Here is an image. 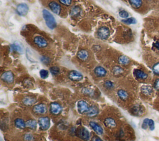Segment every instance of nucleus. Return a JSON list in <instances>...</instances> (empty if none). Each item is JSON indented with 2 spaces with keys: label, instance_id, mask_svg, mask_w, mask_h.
<instances>
[{
  "label": "nucleus",
  "instance_id": "nucleus-43",
  "mask_svg": "<svg viewBox=\"0 0 159 141\" xmlns=\"http://www.w3.org/2000/svg\"><path fill=\"white\" fill-rule=\"evenodd\" d=\"M92 141H103L98 136H94L92 138Z\"/></svg>",
  "mask_w": 159,
  "mask_h": 141
},
{
  "label": "nucleus",
  "instance_id": "nucleus-26",
  "mask_svg": "<svg viewBox=\"0 0 159 141\" xmlns=\"http://www.w3.org/2000/svg\"><path fill=\"white\" fill-rule=\"evenodd\" d=\"M129 2L131 6L136 9L140 8L142 5V0H129Z\"/></svg>",
  "mask_w": 159,
  "mask_h": 141
},
{
  "label": "nucleus",
  "instance_id": "nucleus-5",
  "mask_svg": "<svg viewBox=\"0 0 159 141\" xmlns=\"http://www.w3.org/2000/svg\"><path fill=\"white\" fill-rule=\"evenodd\" d=\"M77 108L78 112L80 114H83L87 113L88 112L89 109V106L86 101L82 100L78 102Z\"/></svg>",
  "mask_w": 159,
  "mask_h": 141
},
{
  "label": "nucleus",
  "instance_id": "nucleus-42",
  "mask_svg": "<svg viewBox=\"0 0 159 141\" xmlns=\"http://www.w3.org/2000/svg\"><path fill=\"white\" fill-rule=\"evenodd\" d=\"M154 87L156 90L159 91V79H157L154 82Z\"/></svg>",
  "mask_w": 159,
  "mask_h": 141
},
{
  "label": "nucleus",
  "instance_id": "nucleus-2",
  "mask_svg": "<svg viewBox=\"0 0 159 141\" xmlns=\"http://www.w3.org/2000/svg\"><path fill=\"white\" fill-rule=\"evenodd\" d=\"M38 123L41 130H46L50 128V120L49 117L42 116L39 118Z\"/></svg>",
  "mask_w": 159,
  "mask_h": 141
},
{
  "label": "nucleus",
  "instance_id": "nucleus-14",
  "mask_svg": "<svg viewBox=\"0 0 159 141\" xmlns=\"http://www.w3.org/2000/svg\"><path fill=\"white\" fill-rule=\"evenodd\" d=\"M89 125L91 128L93 129L94 131L98 135H102L103 134V129L97 123L91 121L89 123Z\"/></svg>",
  "mask_w": 159,
  "mask_h": 141
},
{
  "label": "nucleus",
  "instance_id": "nucleus-40",
  "mask_svg": "<svg viewBox=\"0 0 159 141\" xmlns=\"http://www.w3.org/2000/svg\"><path fill=\"white\" fill-rule=\"evenodd\" d=\"M149 119L146 118L144 120V121H143V123L142 124V128L144 129H147L148 126H149Z\"/></svg>",
  "mask_w": 159,
  "mask_h": 141
},
{
  "label": "nucleus",
  "instance_id": "nucleus-16",
  "mask_svg": "<svg viewBox=\"0 0 159 141\" xmlns=\"http://www.w3.org/2000/svg\"><path fill=\"white\" fill-rule=\"evenodd\" d=\"M134 75L137 79L141 80H145L148 77L147 73L140 69H135L134 71Z\"/></svg>",
  "mask_w": 159,
  "mask_h": 141
},
{
  "label": "nucleus",
  "instance_id": "nucleus-27",
  "mask_svg": "<svg viewBox=\"0 0 159 141\" xmlns=\"http://www.w3.org/2000/svg\"><path fill=\"white\" fill-rule=\"evenodd\" d=\"M118 95L121 99V100H127L129 97L128 92L125 91L124 90H123V89H121V90H118Z\"/></svg>",
  "mask_w": 159,
  "mask_h": 141
},
{
  "label": "nucleus",
  "instance_id": "nucleus-1",
  "mask_svg": "<svg viewBox=\"0 0 159 141\" xmlns=\"http://www.w3.org/2000/svg\"><path fill=\"white\" fill-rule=\"evenodd\" d=\"M42 14H43V18L45 20L47 27L50 29H54L57 26V22L54 15L49 11H47V9H44L42 11Z\"/></svg>",
  "mask_w": 159,
  "mask_h": 141
},
{
  "label": "nucleus",
  "instance_id": "nucleus-31",
  "mask_svg": "<svg viewBox=\"0 0 159 141\" xmlns=\"http://www.w3.org/2000/svg\"><path fill=\"white\" fill-rule=\"evenodd\" d=\"M104 86L107 88V89H113L114 87V83L111 81H106L104 83Z\"/></svg>",
  "mask_w": 159,
  "mask_h": 141
},
{
  "label": "nucleus",
  "instance_id": "nucleus-23",
  "mask_svg": "<svg viewBox=\"0 0 159 141\" xmlns=\"http://www.w3.org/2000/svg\"><path fill=\"white\" fill-rule=\"evenodd\" d=\"M141 92L146 96H149L153 92V89L150 86H144L141 87Z\"/></svg>",
  "mask_w": 159,
  "mask_h": 141
},
{
  "label": "nucleus",
  "instance_id": "nucleus-17",
  "mask_svg": "<svg viewBox=\"0 0 159 141\" xmlns=\"http://www.w3.org/2000/svg\"><path fill=\"white\" fill-rule=\"evenodd\" d=\"M94 74L98 77H104L107 74V71L104 67L102 66H97L94 70Z\"/></svg>",
  "mask_w": 159,
  "mask_h": 141
},
{
  "label": "nucleus",
  "instance_id": "nucleus-3",
  "mask_svg": "<svg viewBox=\"0 0 159 141\" xmlns=\"http://www.w3.org/2000/svg\"><path fill=\"white\" fill-rule=\"evenodd\" d=\"M76 134L77 136H78L80 138L84 141H88L89 139L90 134L88 130L84 128H79L77 130Z\"/></svg>",
  "mask_w": 159,
  "mask_h": 141
},
{
  "label": "nucleus",
  "instance_id": "nucleus-8",
  "mask_svg": "<svg viewBox=\"0 0 159 141\" xmlns=\"http://www.w3.org/2000/svg\"><path fill=\"white\" fill-rule=\"evenodd\" d=\"M1 79L4 82L12 83L14 82V74L11 71H6L1 75Z\"/></svg>",
  "mask_w": 159,
  "mask_h": 141
},
{
  "label": "nucleus",
  "instance_id": "nucleus-35",
  "mask_svg": "<svg viewBox=\"0 0 159 141\" xmlns=\"http://www.w3.org/2000/svg\"><path fill=\"white\" fill-rule=\"evenodd\" d=\"M152 69L155 74L159 75V62H157L156 64L153 65Z\"/></svg>",
  "mask_w": 159,
  "mask_h": 141
},
{
  "label": "nucleus",
  "instance_id": "nucleus-30",
  "mask_svg": "<svg viewBox=\"0 0 159 141\" xmlns=\"http://www.w3.org/2000/svg\"><path fill=\"white\" fill-rule=\"evenodd\" d=\"M50 72L52 75L57 76L60 73V68L57 66H52L50 68Z\"/></svg>",
  "mask_w": 159,
  "mask_h": 141
},
{
  "label": "nucleus",
  "instance_id": "nucleus-6",
  "mask_svg": "<svg viewBox=\"0 0 159 141\" xmlns=\"http://www.w3.org/2000/svg\"><path fill=\"white\" fill-rule=\"evenodd\" d=\"M34 42L37 46L41 48H45V47L48 45L47 41L43 37V36L39 35L35 36L34 39Z\"/></svg>",
  "mask_w": 159,
  "mask_h": 141
},
{
  "label": "nucleus",
  "instance_id": "nucleus-39",
  "mask_svg": "<svg viewBox=\"0 0 159 141\" xmlns=\"http://www.w3.org/2000/svg\"><path fill=\"white\" fill-rule=\"evenodd\" d=\"M59 1L61 4L65 5V6H69L72 4V0H59Z\"/></svg>",
  "mask_w": 159,
  "mask_h": 141
},
{
  "label": "nucleus",
  "instance_id": "nucleus-32",
  "mask_svg": "<svg viewBox=\"0 0 159 141\" xmlns=\"http://www.w3.org/2000/svg\"><path fill=\"white\" fill-rule=\"evenodd\" d=\"M122 22L126 24H134L137 22L136 19L134 18H128L126 19L123 20H122Z\"/></svg>",
  "mask_w": 159,
  "mask_h": 141
},
{
  "label": "nucleus",
  "instance_id": "nucleus-41",
  "mask_svg": "<svg viewBox=\"0 0 159 141\" xmlns=\"http://www.w3.org/2000/svg\"><path fill=\"white\" fill-rule=\"evenodd\" d=\"M149 128H150V129L151 130H153V129H155L154 121H153L152 119H149Z\"/></svg>",
  "mask_w": 159,
  "mask_h": 141
},
{
  "label": "nucleus",
  "instance_id": "nucleus-10",
  "mask_svg": "<svg viewBox=\"0 0 159 141\" xmlns=\"http://www.w3.org/2000/svg\"><path fill=\"white\" fill-rule=\"evenodd\" d=\"M17 13L21 16H24L29 11V7L26 3H21L17 6Z\"/></svg>",
  "mask_w": 159,
  "mask_h": 141
},
{
  "label": "nucleus",
  "instance_id": "nucleus-7",
  "mask_svg": "<svg viewBox=\"0 0 159 141\" xmlns=\"http://www.w3.org/2000/svg\"><path fill=\"white\" fill-rule=\"evenodd\" d=\"M62 111V107L59 103L57 102H52L50 105V112L54 115H58Z\"/></svg>",
  "mask_w": 159,
  "mask_h": 141
},
{
  "label": "nucleus",
  "instance_id": "nucleus-33",
  "mask_svg": "<svg viewBox=\"0 0 159 141\" xmlns=\"http://www.w3.org/2000/svg\"><path fill=\"white\" fill-rule=\"evenodd\" d=\"M39 74L42 79H46L49 76V72L45 69H41L39 72Z\"/></svg>",
  "mask_w": 159,
  "mask_h": 141
},
{
  "label": "nucleus",
  "instance_id": "nucleus-44",
  "mask_svg": "<svg viewBox=\"0 0 159 141\" xmlns=\"http://www.w3.org/2000/svg\"><path fill=\"white\" fill-rule=\"evenodd\" d=\"M154 46L157 50H159V41H157V42L154 43Z\"/></svg>",
  "mask_w": 159,
  "mask_h": 141
},
{
  "label": "nucleus",
  "instance_id": "nucleus-11",
  "mask_svg": "<svg viewBox=\"0 0 159 141\" xmlns=\"http://www.w3.org/2000/svg\"><path fill=\"white\" fill-rule=\"evenodd\" d=\"M47 111V107L44 103H39L33 107V112L38 114H44Z\"/></svg>",
  "mask_w": 159,
  "mask_h": 141
},
{
  "label": "nucleus",
  "instance_id": "nucleus-25",
  "mask_svg": "<svg viewBox=\"0 0 159 141\" xmlns=\"http://www.w3.org/2000/svg\"><path fill=\"white\" fill-rule=\"evenodd\" d=\"M23 103L27 106H31L35 102V98L32 97H26L23 100Z\"/></svg>",
  "mask_w": 159,
  "mask_h": 141
},
{
  "label": "nucleus",
  "instance_id": "nucleus-28",
  "mask_svg": "<svg viewBox=\"0 0 159 141\" xmlns=\"http://www.w3.org/2000/svg\"><path fill=\"white\" fill-rule=\"evenodd\" d=\"M124 72V70L122 67L116 66L113 67V74L115 76H119Z\"/></svg>",
  "mask_w": 159,
  "mask_h": 141
},
{
  "label": "nucleus",
  "instance_id": "nucleus-38",
  "mask_svg": "<svg viewBox=\"0 0 159 141\" xmlns=\"http://www.w3.org/2000/svg\"><path fill=\"white\" fill-rule=\"evenodd\" d=\"M82 92L84 94H88L89 95H92L93 94V90L92 89H89L88 88H84L82 90Z\"/></svg>",
  "mask_w": 159,
  "mask_h": 141
},
{
  "label": "nucleus",
  "instance_id": "nucleus-19",
  "mask_svg": "<svg viewBox=\"0 0 159 141\" xmlns=\"http://www.w3.org/2000/svg\"><path fill=\"white\" fill-rule=\"evenodd\" d=\"M82 9L78 6H73L70 11V15L73 18H76L81 14Z\"/></svg>",
  "mask_w": 159,
  "mask_h": 141
},
{
  "label": "nucleus",
  "instance_id": "nucleus-21",
  "mask_svg": "<svg viewBox=\"0 0 159 141\" xmlns=\"http://www.w3.org/2000/svg\"><path fill=\"white\" fill-rule=\"evenodd\" d=\"M99 113V109L96 106H91L89 107V109L88 112L87 113V115L89 117L96 116Z\"/></svg>",
  "mask_w": 159,
  "mask_h": 141
},
{
  "label": "nucleus",
  "instance_id": "nucleus-22",
  "mask_svg": "<svg viewBox=\"0 0 159 141\" xmlns=\"http://www.w3.org/2000/svg\"><path fill=\"white\" fill-rule=\"evenodd\" d=\"M15 126L19 129H24L26 127V124L23 119L17 118L14 121Z\"/></svg>",
  "mask_w": 159,
  "mask_h": 141
},
{
  "label": "nucleus",
  "instance_id": "nucleus-20",
  "mask_svg": "<svg viewBox=\"0 0 159 141\" xmlns=\"http://www.w3.org/2000/svg\"><path fill=\"white\" fill-rule=\"evenodd\" d=\"M78 58L82 61H87L88 59L89 53L88 52L85 50H81L78 52L77 54Z\"/></svg>",
  "mask_w": 159,
  "mask_h": 141
},
{
  "label": "nucleus",
  "instance_id": "nucleus-9",
  "mask_svg": "<svg viewBox=\"0 0 159 141\" xmlns=\"http://www.w3.org/2000/svg\"><path fill=\"white\" fill-rule=\"evenodd\" d=\"M69 79L73 81H80L83 79V76L77 71H71L68 74Z\"/></svg>",
  "mask_w": 159,
  "mask_h": 141
},
{
  "label": "nucleus",
  "instance_id": "nucleus-15",
  "mask_svg": "<svg viewBox=\"0 0 159 141\" xmlns=\"http://www.w3.org/2000/svg\"><path fill=\"white\" fill-rule=\"evenodd\" d=\"M144 112V108L142 107V106H141L139 105L134 106L131 109L132 114H134V115L135 116H141Z\"/></svg>",
  "mask_w": 159,
  "mask_h": 141
},
{
  "label": "nucleus",
  "instance_id": "nucleus-13",
  "mask_svg": "<svg viewBox=\"0 0 159 141\" xmlns=\"http://www.w3.org/2000/svg\"><path fill=\"white\" fill-rule=\"evenodd\" d=\"M49 7L51 11L57 15H60L61 13V6L60 5L55 1H52L49 4Z\"/></svg>",
  "mask_w": 159,
  "mask_h": 141
},
{
  "label": "nucleus",
  "instance_id": "nucleus-45",
  "mask_svg": "<svg viewBox=\"0 0 159 141\" xmlns=\"http://www.w3.org/2000/svg\"><path fill=\"white\" fill-rule=\"evenodd\" d=\"M148 1H150V0H148Z\"/></svg>",
  "mask_w": 159,
  "mask_h": 141
},
{
  "label": "nucleus",
  "instance_id": "nucleus-24",
  "mask_svg": "<svg viewBox=\"0 0 159 141\" xmlns=\"http://www.w3.org/2000/svg\"><path fill=\"white\" fill-rule=\"evenodd\" d=\"M118 62L119 64L122 65L126 66V65H128L130 63L131 60L127 56L121 55V56H119V58L118 59Z\"/></svg>",
  "mask_w": 159,
  "mask_h": 141
},
{
  "label": "nucleus",
  "instance_id": "nucleus-37",
  "mask_svg": "<svg viewBox=\"0 0 159 141\" xmlns=\"http://www.w3.org/2000/svg\"><path fill=\"white\" fill-rule=\"evenodd\" d=\"M40 60H41V61L42 62H43L44 64H45V65L49 64L50 62V58L47 56H42L40 58Z\"/></svg>",
  "mask_w": 159,
  "mask_h": 141
},
{
  "label": "nucleus",
  "instance_id": "nucleus-12",
  "mask_svg": "<svg viewBox=\"0 0 159 141\" xmlns=\"http://www.w3.org/2000/svg\"><path fill=\"white\" fill-rule=\"evenodd\" d=\"M10 49L11 51H16L20 54H23L24 53V47L23 45L18 41H16L14 43L11 45Z\"/></svg>",
  "mask_w": 159,
  "mask_h": 141
},
{
  "label": "nucleus",
  "instance_id": "nucleus-36",
  "mask_svg": "<svg viewBox=\"0 0 159 141\" xmlns=\"http://www.w3.org/2000/svg\"><path fill=\"white\" fill-rule=\"evenodd\" d=\"M24 139L25 141H33L34 136L31 134H26L24 135Z\"/></svg>",
  "mask_w": 159,
  "mask_h": 141
},
{
  "label": "nucleus",
  "instance_id": "nucleus-29",
  "mask_svg": "<svg viewBox=\"0 0 159 141\" xmlns=\"http://www.w3.org/2000/svg\"><path fill=\"white\" fill-rule=\"evenodd\" d=\"M26 126L32 129H35L37 127V124H38L37 121L34 119L28 120V121H26Z\"/></svg>",
  "mask_w": 159,
  "mask_h": 141
},
{
  "label": "nucleus",
  "instance_id": "nucleus-4",
  "mask_svg": "<svg viewBox=\"0 0 159 141\" xmlns=\"http://www.w3.org/2000/svg\"><path fill=\"white\" fill-rule=\"evenodd\" d=\"M97 35L100 39L107 40L110 35V30L106 27H102L98 29Z\"/></svg>",
  "mask_w": 159,
  "mask_h": 141
},
{
  "label": "nucleus",
  "instance_id": "nucleus-18",
  "mask_svg": "<svg viewBox=\"0 0 159 141\" xmlns=\"http://www.w3.org/2000/svg\"><path fill=\"white\" fill-rule=\"evenodd\" d=\"M104 124L108 128H114L117 125L115 120L112 118H106L104 121Z\"/></svg>",
  "mask_w": 159,
  "mask_h": 141
},
{
  "label": "nucleus",
  "instance_id": "nucleus-34",
  "mask_svg": "<svg viewBox=\"0 0 159 141\" xmlns=\"http://www.w3.org/2000/svg\"><path fill=\"white\" fill-rule=\"evenodd\" d=\"M119 15L121 18H124V19L129 17V13L126 11H125V10H121V11L119 12Z\"/></svg>",
  "mask_w": 159,
  "mask_h": 141
}]
</instances>
